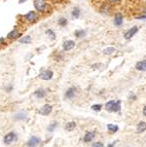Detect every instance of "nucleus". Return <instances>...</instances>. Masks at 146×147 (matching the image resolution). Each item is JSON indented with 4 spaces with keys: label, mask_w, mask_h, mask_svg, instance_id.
<instances>
[{
    "label": "nucleus",
    "mask_w": 146,
    "mask_h": 147,
    "mask_svg": "<svg viewBox=\"0 0 146 147\" xmlns=\"http://www.w3.org/2000/svg\"><path fill=\"white\" fill-rule=\"evenodd\" d=\"M34 96H35L36 98L41 99V98H44L46 96V92L43 90V88H39V90H35V93H34Z\"/></svg>",
    "instance_id": "obj_19"
},
{
    "label": "nucleus",
    "mask_w": 146,
    "mask_h": 147,
    "mask_svg": "<svg viewBox=\"0 0 146 147\" xmlns=\"http://www.w3.org/2000/svg\"><path fill=\"white\" fill-rule=\"evenodd\" d=\"M22 36V33H21V30L18 28V27H15L13 28L11 31H9L6 35V39H7L8 41H15L17 39H19L20 37Z\"/></svg>",
    "instance_id": "obj_3"
},
{
    "label": "nucleus",
    "mask_w": 146,
    "mask_h": 147,
    "mask_svg": "<svg viewBox=\"0 0 146 147\" xmlns=\"http://www.w3.org/2000/svg\"><path fill=\"white\" fill-rule=\"evenodd\" d=\"M93 147H104V146H103V144L101 142H97V143H95V144L93 145Z\"/></svg>",
    "instance_id": "obj_31"
},
{
    "label": "nucleus",
    "mask_w": 146,
    "mask_h": 147,
    "mask_svg": "<svg viewBox=\"0 0 146 147\" xmlns=\"http://www.w3.org/2000/svg\"><path fill=\"white\" fill-rule=\"evenodd\" d=\"M109 147H112V145H109Z\"/></svg>",
    "instance_id": "obj_37"
},
{
    "label": "nucleus",
    "mask_w": 146,
    "mask_h": 147,
    "mask_svg": "<svg viewBox=\"0 0 146 147\" xmlns=\"http://www.w3.org/2000/svg\"><path fill=\"white\" fill-rule=\"evenodd\" d=\"M99 11H100V13L104 15V16H109L112 13V4H110L109 2H104L100 6Z\"/></svg>",
    "instance_id": "obj_7"
},
{
    "label": "nucleus",
    "mask_w": 146,
    "mask_h": 147,
    "mask_svg": "<svg viewBox=\"0 0 146 147\" xmlns=\"http://www.w3.org/2000/svg\"><path fill=\"white\" fill-rule=\"evenodd\" d=\"M123 20H125V17L119 11H116L113 16V25L115 27H121L123 24Z\"/></svg>",
    "instance_id": "obj_6"
},
{
    "label": "nucleus",
    "mask_w": 146,
    "mask_h": 147,
    "mask_svg": "<svg viewBox=\"0 0 146 147\" xmlns=\"http://www.w3.org/2000/svg\"><path fill=\"white\" fill-rule=\"evenodd\" d=\"M40 143V139L38 137H32L28 142V146L29 147H35Z\"/></svg>",
    "instance_id": "obj_17"
},
{
    "label": "nucleus",
    "mask_w": 146,
    "mask_h": 147,
    "mask_svg": "<svg viewBox=\"0 0 146 147\" xmlns=\"http://www.w3.org/2000/svg\"><path fill=\"white\" fill-rule=\"evenodd\" d=\"M75 45H76V42H75L74 40H72V39H67V40H65V41L63 42L62 47H63V51H64V52H69V51L74 49Z\"/></svg>",
    "instance_id": "obj_8"
},
{
    "label": "nucleus",
    "mask_w": 146,
    "mask_h": 147,
    "mask_svg": "<svg viewBox=\"0 0 146 147\" xmlns=\"http://www.w3.org/2000/svg\"><path fill=\"white\" fill-rule=\"evenodd\" d=\"M107 128H108V130L111 132V133H114V132H116L118 130V126H114V124H108Z\"/></svg>",
    "instance_id": "obj_25"
},
{
    "label": "nucleus",
    "mask_w": 146,
    "mask_h": 147,
    "mask_svg": "<svg viewBox=\"0 0 146 147\" xmlns=\"http://www.w3.org/2000/svg\"><path fill=\"white\" fill-rule=\"evenodd\" d=\"M100 67H101V63H95V64L92 65L93 69H99Z\"/></svg>",
    "instance_id": "obj_30"
},
{
    "label": "nucleus",
    "mask_w": 146,
    "mask_h": 147,
    "mask_svg": "<svg viewBox=\"0 0 146 147\" xmlns=\"http://www.w3.org/2000/svg\"><path fill=\"white\" fill-rule=\"evenodd\" d=\"M5 1H6V0H5Z\"/></svg>",
    "instance_id": "obj_38"
},
{
    "label": "nucleus",
    "mask_w": 146,
    "mask_h": 147,
    "mask_svg": "<svg viewBox=\"0 0 146 147\" xmlns=\"http://www.w3.org/2000/svg\"><path fill=\"white\" fill-rule=\"evenodd\" d=\"M130 98H131L132 100H136V96H134L133 94H131V95H130Z\"/></svg>",
    "instance_id": "obj_34"
},
{
    "label": "nucleus",
    "mask_w": 146,
    "mask_h": 147,
    "mask_svg": "<svg viewBox=\"0 0 146 147\" xmlns=\"http://www.w3.org/2000/svg\"><path fill=\"white\" fill-rule=\"evenodd\" d=\"M143 114L146 116V106H145V107H144V109H143Z\"/></svg>",
    "instance_id": "obj_36"
},
{
    "label": "nucleus",
    "mask_w": 146,
    "mask_h": 147,
    "mask_svg": "<svg viewBox=\"0 0 146 147\" xmlns=\"http://www.w3.org/2000/svg\"><path fill=\"white\" fill-rule=\"evenodd\" d=\"M116 52V49L113 47H105V49H103V54L106 55V56H110V55L114 54Z\"/></svg>",
    "instance_id": "obj_20"
},
{
    "label": "nucleus",
    "mask_w": 146,
    "mask_h": 147,
    "mask_svg": "<svg viewBox=\"0 0 146 147\" xmlns=\"http://www.w3.org/2000/svg\"><path fill=\"white\" fill-rule=\"evenodd\" d=\"M15 140H17V135L15 133H9L4 137V142L6 144H10V143L15 142Z\"/></svg>",
    "instance_id": "obj_12"
},
{
    "label": "nucleus",
    "mask_w": 146,
    "mask_h": 147,
    "mask_svg": "<svg viewBox=\"0 0 146 147\" xmlns=\"http://www.w3.org/2000/svg\"><path fill=\"white\" fill-rule=\"evenodd\" d=\"M62 59H63V55L59 54V53H57L56 57H55V60H56V61H61Z\"/></svg>",
    "instance_id": "obj_29"
},
{
    "label": "nucleus",
    "mask_w": 146,
    "mask_h": 147,
    "mask_svg": "<svg viewBox=\"0 0 146 147\" xmlns=\"http://www.w3.org/2000/svg\"><path fill=\"white\" fill-rule=\"evenodd\" d=\"M51 109H53V107H51V105H49V104H46V105H44L43 107L39 110V113H40L41 115H49L51 112Z\"/></svg>",
    "instance_id": "obj_14"
},
{
    "label": "nucleus",
    "mask_w": 146,
    "mask_h": 147,
    "mask_svg": "<svg viewBox=\"0 0 146 147\" xmlns=\"http://www.w3.org/2000/svg\"><path fill=\"white\" fill-rule=\"evenodd\" d=\"M4 44H5V39L3 37H1L0 38V47H2V45H4Z\"/></svg>",
    "instance_id": "obj_32"
},
{
    "label": "nucleus",
    "mask_w": 146,
    "mask_h": 147,
    "mask_svg": "<svg viewBox=\"0 0 146 147\" xmlns=\"http://www.w3.org/2000/svg\"><path fill=\"white\" fill-rule=\"evenodd\" d=\"M75 122H73V121H70V122H68V124H66V126H65V129L67 130V131H73V130L75 129Z\"/></svg>",
    "instance_id": "obj_24"
},
{
    "label": "nucleus",
    "mask_w": 146,
    "mask_h": 147,
    "mask_svg": "<svg viewBox=\"0 0 146 147\" xmlns=\"http://www.w3.org/2000/svg\"><path fill=\"white\" fill-rule=\"evenodd\" d=\"M87 35V31H85V29H77L74 31V36L78 39H83L85 38Z\"/></svg>",
    "instance_id": "obj_10"
},
{
    "label": "nucleus",
    "mask_w": 146,
    "mask_h": 147,
    "mask_svg": "<svg viewBox=\"0 0 146 147\" xmlns=\"http://www.w3.org/2000/svg\"><path fill=\"white\" fill-rule=\"evenodd\" d=\"M81 16V9H80L78 6H75L73 7V9L71 11V17L73 19H79Z\"/></svg>",
    "instance_id": "obj_15"
},
{
    "label": "nucleus",
    "mask_w": 146,
    "mask_h": 147,
    "mask_svg": "<svg viewBox=\"0 0 146 147\" xmlns=\"http://www.w3.org/2000/svg\"><path fill=\"white\" fill-rule=\"evenodd\" d=\"M33 5L35 11L40 15H45L49 13L51 11V6L45 0H34L33 1Z\"/></svg>",
    "instance_id": "obj_1"
},
{
    "label": "nucleus",
    "mask_w": 146,
    "mask_h": 147,
    "mask_svg": "<svg viewBox=\"0 0 146 147\" xmlns=\"http://www.w3.org/2000/svg\"><path fill=\"white\" fill-rule=\"evenodd\" d=\"M75 93H76V88L74 86H72V88H69L67 90V92L65 93V97L67 99H72L75 96Z\"/></svg>",
    "instance_id": "obj_16"
},
{
    "label": "nucleus",
    "mask_w": 146,
    "mask_h": 147,
    "mask_svg": "<svg viewBox=\"0 0 146 147\" xmlns=\"http://www.w3.org/2000/svg\"><path fill=\"white\" fill-rule=\"evenodd\" d=\"M135 68H136V70H138V71H146V59L144 60H141V61H139V62L136 63V65H135Z\"/></svg>",
    "instance_id": "obj_11"
},
{
    "label": "nucleus",
    "mask_w": 146,
    "mask_h": 147,
    "mask_svg": "<svg viewBox=\"0 0 146 147\" xmlns=\"http://www.w3.org/2000/svg\"><path fill=\"white\" fill-rule=\"evenodd\" d=\"M105 107L109 112H116L121 109V101H109L108 103H106Z\"/></svg>",
    "instance_id": "obj_4"
},
{
    "label": "nucleus",
    "mask_w": 146,
    "mask_h": 147,
    "mask_svg": "<svg viewBox=\"0 0 146 147\" xmlns=\"http://www.w3.org/2000/svg\"><path fill=\"white\" fill-rule=\"evenodd\" d=\"M107 1L112 5H116V4H119L121 2V0H107Z\"/></svg>",
    "instance_id": "obj_27"
},
{
    "label": "nucleus",
    "mask_w": 146,
    "mask_h": 147,
    "mask_svg": "<svg viewBox=\"0 0 146 147\" xmlns=\"http://www.w3.org/2000/svg\"><path fill=\"white\" fill-rule=\"evenodd\" d=\"M45 34H46V36L49 37V39H51V40H56L57 34H56V32L53 30V29H46Z\"/></svg>",
    "instance_id": "obj_18"
},
{
    "label": "nucleus",
    "mask_w": 146,
    "mask_h": 147,
    "mask_svg": "<svg viewBox=\"0 0 146 147\" xmlns=\"http://www.w3.org/2000/svg\"><path fill=\"white\" fill-rule=\"evenodd\" d=\"M136 20H139V21H146V15L145 13H141V15H138L136 16Z\"/></svg>",
    "instance_id": "obj_26"
},
{
    "label": "nucleus",
    "mask_w": 146,
    "mask_h": 147,
    "mask_svg": "<svg viewBox=\"0 0 146 147\" xmlns=\"http://www.w3.org/2000/svg\"><path fill=\"white\" fill-rule=\"evenodd\" d=\"M145 130H146V124L144 121H141V122L138 124V126H137V132H138V133H142V132H144Z\"/></svg>",
    "instance_id": "obj_23"
},
{
    "label": "nucleus",
    "mask_w": 146,
    "mask_h": 147,
    "mask_svg": "<svg viewBox=\"0 0 146 147\" xmlns=\"http://www.w3.org/2000/svg\"><path fill=\"white\" fill-rule=\"evenodd\" d=\"M55 126H56V124H53L51 128H49V131H53V130L55 129Z\"/></svg>",
    "instance_id": "obj_33"
},
{
    "label": "nucleus",
    "mask_w": 146,
    "mask_h": 147,
    "mask_svg": "<svg viewBox=\"0 0 146 147\" xmlns=\"http://www.w3.org/2000/svg\"><path fill=\"white\" fill-rule=\"evenodd\" d=\"M19 42L22 44H30L32 43V37L30 35H23L19 38Z\"/></svg>",
    "instance_id": "obj_13"
},
{
    "label": "nucleus",
    "mask_w": 146,
    "mask_h": 147,
    "mask_svg": "<svg viewBox=\"0 0 146 147\" xmlns=\"http://www.w3.org/2000/svg\"><path fill=\"white\" fill-rule=\"evenodd\" d=\"M139 31V27L138 26H133L131 27L130 29H128L125 33H123V38L126 40H131Z\"/></svg>",
    "instance_id": "obj_5"
},
{
    "label": "nucleus",
    "mask_w": 146,
    "mask_h": 147,
    "mask_svg": "<svg viewBox=\"0 0 146 147\" xmlns=\"http://www.w3.org/2000/svg\"><path fill=\"white\" fill-rule=\"evenodd\" d=\"M39 18H40V13H38L36 11H30L23 16L24 22L27 24H35L36 22H38Z\"/></svg>",
    "instance_id": "obj_2"
},
{
    "label": "nucleus",
    "mask_w": 146,
    "mask_h": 147,
    "mask_svg": "<svg viewBox=\"0 0 146 147\" xmlns=\"http://www.w3.org/2000/svg\"><path fill=\"white\" fill-rule=\"evenodd\" d=\"M94 137H95V134H94V133H92V132H87V134L85 135L83 140H85V142H91L93 139H94Z\"/></svg>",
    "instance_id": "obj_22"
},
{
    "label": "nucleus",
    "mask_w": 146,
    "mask_h": 147,
    "mask_svg": "<svg viewBox=\"0 0 146 147\" xmlns=\"http://www.w3.org/2000/svg\"><path fill=\"white\" fill-rule=\"evenodd\" d=\"M26 1H27V0H19V3H20V4H22V3H25Z\"/></svg>",
    "instance_id": "obj_35"
},
{
    "label": "nucleus",
    "mask_w": 146,
    "mask_h": 147,
    "mask_svg": "<svg viewBox=\"0 0 146 147\" xmlns=\"http://www.w3.org/2000/svg\"><path fill=\"white\" fill-rule=\"evenodd\" d=\"M54 76V72L49 69H46V70H43L42 72H40L39 74V78L42 80H51Z\"/></svg>",
    "instance_id": "obj_9"
},
{
    "label": "nucleus",
    "mask_w": 146,
    "mask_h": 147,
    "mask_svg": "<svg viewBox=\"0 0 146 147\" xmlns=\"http://www.w3.org/2000/svg\"><path fill=\"white\" fill-rule=\"evenodd\" d=\"M101 108H102V106L100 105V104H98V105H93L92 106V109L95 111H100Z\"/></svg>",
    "instance_id": "obj_28"
},
{
    "label": "nucleus",
    "mask_w": 146,
    "mask_h": 147,
    "mask_svg": "<svg viewBox=\"0 0 146 147\" xmlns=\"http://www.w3.org/2000/svg\"><path fill=\"white\" fill-rule=\"evenodd\" d=\"M67 24H68V20H67L65 17H60V18L58 19V25H59L60 27H66Z\"/></svg>",
    "instance_id": "obj_21"
}]
</instances>
